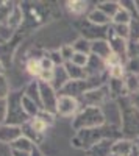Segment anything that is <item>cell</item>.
Returning a JSON list of instances; mask_svg holds the SVG:
<instances>
[{"label":"cell","mask_w":139,"mask_h":156,"mask_svg":"<svg viewBox=\"0 0 139 156\" xmlns=\"http://www.w3.org/2000/svg\"><path fill=\"white\" fill-rule=\"evenodd\" d=\"M116 137L122 139V133L120 129L111 125H103L98 128H91V129H81L77 131L75 137L72 139V145L77 148H83V150H89L92 148L95 144L102 142L105 139H111V140H117Z\"/></svg>","instance_id":"cell-1"},{"label":"cell","mask_w":139,"mask_h":156,"mask_svg":"<svg viewBox=\"0 0 139 156\" xmlns=\"http://www.w3.org/2000/svg\"><path fill=\"white\" fill-rule=\"evenodd\" d=\"M119 108L122 137L136 140L139 137V109L131 103L130 97L119 98Z\"/></svg>","instance_id":"cell-2"},{"label":"cell","mask_w":139,"mask_h":156,"mask_svg":"<svg viewBox=\"0 0 139 156\" xmlns=\"http://www.w3.org/2000/svg\"><path fill=\"white\" fill-rule=\"evenodd\" d=\"M106 123L103 111L100 106H83L78 114L73 117L72 128L75 131H81V129H91L98 128Z\"/></svg>","instance_id":"cell-3"},{"label":"cell","mask_w":139,"mask_h":156,"mask_svg":"<svg viewBox=\"0 0 139 156\" xmlns=\"http://www.w3.org/2000/svg\"><path fill=\"white\" fill-rule=\"evenodd\" d=\"M22 94L23 92H12V94L8 95V98H6V101H8V114H6L5 125L22 126L27 122H30V117L22 109V103H20Z\"/></svg>","instance_id":"cell-4"},{"label":"cell","mask_w":139,"mask_h":156,"mask_svg":"<svg viewBox=\"0 0 139 156\" xmlns=\"http://www.w3.org/2000/svg\"><path fill=\"white\" fill-rule=\"evenodd\" d=\"M80 109H81V106L77 98H73L70 95H64V94H58V100H56V114L58 115L75 117Z\"/></svg>","instance_id":"cell-5"},{"label":"cell","mask_w":139,"mask_h":156,"mask_svg":"<svg viewBox=\"0 0 139 156\" xmlns=\"http://www.w3.org/2000/svg\"><path fill=\"white\" fill-rule=\"evenodd\" d=\"M108 100H109V92H108V86L106 84L100 86L97 89H92V90H89V92H86L83 97L78 98L80 106H81V103L84 106H102L103 103H106Z\"/></svg>","instance_id":"cell-6"},{"label":"cell","mask_w":139,"mask_h":156,"mask_svg":"<svg viewBox=\"0 0 139 156\" xmlns=\"http://www.w3.org/2000/svg\"><path fill=\"white\" fill-rule=\"evenodd\" d=\"M37 81H39V80H37ZM39 92H41V101H42V111L56 114L58 94H56V90L52 87V84L39 81Z\"/></svg>","instance_id":"cell-7"},{"label":"cell","mask_w":139,"mask_h":156,"mask_svg":"<svg viewBox=\"0 0 139 156\" xmlns=\"http://www.w3.org/2000/svg\"><path fill=\"white\" fill-rule=\"evenodd\" d=\"M111 153L117 154V156H139V147L136 144V140L122 137L112 144Z\"/></svg>","instance_id":"cell-8"},{"label":"cell","mask_w":139,"mask_h":156,"mask_svg":"<svg viewBox=\"0 0 139 156\" xmlns=\"http://www.w3.org/2000/svg\"><path fill=\"white\" fill-rule=\"evenodd\" d=\"M22 136V128L20 126H12V125H0V142L3 144H12Z\"/></svg>","instance_id":"cell-9"},{"label":"cell","mask_w":139,"mask_h":156,"mask_svg":"<svg viewBox=\"0 0 139 156\" xmlns=\"http://www.w3.org/2000/svg\"><path fill=\"white\" fill-rule=\"evenodd\" d=\"M112 53L111 51V47H109V42L106 39H97V41H91V55L100 58L106 61L109 58V55Z\"/></svg>","instance_id":"cell-10"},{"label":"cell","mask_w":139,"mask_h":156,"mask_svg":"<svg viewBox=\"0 0 139 156\" xmlns=\"http://www.w3.org/2000/svg\"><path fill=\"white\" fill-rule=\"evenodd\" d=\"M84 69L87 72V76H100L102 73L108 72L105 61L97 58V56H94V55H89V61H87Z\"/></svg>","instance_id":"cell-11"},{"label":"cell","mask_w":139,"mask_h":156,"mask_svg":"<svg viewBox=\"0 0 139 156\" xmlns=\"http://www.w3.org/2000/svg\"><path fill=\"white\" fill-rule=\"evenodd\" d=\"M106 86H108L109 97H111L112 100H116V98H123V97L128 95L123 80H114V78H108Z\"/></svg>","instance_id":"cell-12"},{"label":"cell","mask_w":139,"mask_h":156,"mask_svg":"<svg viewBox=\"0 0 139 156\" xmlns=\"http://www.w3.org/2000/svg\"><path fill=\"white\" fill-rule=\"evenodd\" d=\"M69 81H70V78H69L64 66H58V67L53 69V80H52L50 84H52V87L56 90V92H59V90L64 87Z\"/></svg>","instance_id":"cell-13"},{"label":"cell","mask_w":139,"mask_h":156,"mask_svg":"<svg viewBox=\"0 0 139 156\" xmlns=\"http://www.w3.org/2000/svg\"><path fill=\"white\" fill-rule=\"evenodd\" d=\"M87 22H91L94 25H97V27H109V25L112 23L111 17H108L103 11H100L98 8L92 9L89 14H87Z\"/></svg>","instance_id":"cell-14"},{"label":"cell","mask_w":139,"mask_h":156,"mask_svg":"<svg viewBox=\"0 0 139 156\" xmlns=\"http://www.w3.org/2000/svg\"><path fill=\"white\" fill-rule=\"evenodd\" d=\"M116 140H111V139H105L102 142L95 144L92 148H89V156H109L111 154V148H112V144Z\"/></svg>","instance_id":"cell-15"},{"label":"cell","mask_w":139,"mask_h":156,"mask_svg":"<svg viewBox=\"0 0 139 156\" xmlns=\"http://www.w3.org/2000/svg\"><path fill=\"white\" fill-rule=\"evenodd\" d=\"M64 69H66V72H67V75H69V78L72 81H80V80H86V78H89V76H87L86 69L75 66V64H72L70 61L64 62Z\"/></svg>","instance_id":"cell-16"},{"label":"cell","mask_w":139,"mask_h":156,"mask_svg":"<svg viewBox=\"0 0 139 156\" xmlns=\"http://www.w3.org/2000/svg\"><path fill=\"white\" fill-rule=\"evenodd\" d=\"M133 17H137V16H134L128 8H125V6L120 5L119 11L116 12V16L112 17V23L114 25H130Z\"/></svg>","instance_id":"cell-17"},{"label":"cell","mask_w":139,"mask_h":156,"mask_svg":"<svg viewBox=\"0 0 139 156\" xmlns=\"http://www.w3.org/2000/svg\"><path fill=\"white\" fill-rule=\"evenodd\" d=\"M25 95H27L30 100H33L37 106H39V109H42V101H41V92H39V81H31L27 84V87H25Z\"/></svg>","instance_id":"cell-18"},{"label":"cell","mask_w":139,"mask_h":156,"mask_svg":"<svg viewBox=\"0 0 139 156\" xmlns=\"http://www.w3.org/2000/svg\"><path fill=\"white\" fill-rule=\"evenodd\" d=\"M20 103H22V109L25 111V114H27L30 119H33V117H36L37 114H39V106L36 105V103L33 100H30L25 94H22V98H20Z\"/></svg>","instance_id":"cell-19"},{"label":"cell","mask_w":139,"mask_h":156,"mask_svg":"<svg viewBox=\"0 0 139 156\" xmlns=\"http://www.w3.org/2000/svg\"><path fill=\"white\" fill-rule=\"evenodd\" d=\"M9 147H11V150H20V151H25V153H31V150L36 145L25 136H20L17 140H14L12 144H9Z\"/></svg>","instance_id":"cell-20"},{"label":"cell","mask_w":139,"mask_h":156,"mask_svg":"<svg viewBox=\"0 0 139 156\" xmlns=\"http://www.w3.org/2000/svg\"><path fill=\"white\" fill-rule=\"evenodd\" d=\"M20 128H22V136H25L27 139H30V140L33 142L34 145H37V144H41V142H42V139H44V134L36 133L34 129L30 126V123H28V122L25 123V125H22Z\"/></svg>","instance_id":"cell-21"},{"label":"cell","mask_w":139,"mask_h":156,"mask_svg":"<svg viewBox=\"0 0 139 156\" xmlns=\"http://www.w3.org/2000/svg\"><path fill=\"white\" fill-rule=\"evenodd\" d=\"M100 11H103L105 14L108 16V17H111V20H112V17L116 16V12L119 11V8H120V2H102V3H98V6H97Z\"/></svg>","instance_id":"cell-22"},{"label":"cell","mask_w":139,"mask_h":156,"mask_svg":"<svg viewBox=\"0 0 139 156\" xmlns=\"http://www.w3.org/2000/svg\"><path fill=\"white\" fill-rule=\"evenodd\" d=\"M75 53H84V55H91V41L86 37H78L77 41L72 44Z\"/></svg>","instance_id":"cell-23"},{"label":"cell","mask_w":139,"mask_h":156,"mask_svg":"<svg viewBox=\"0 0 139 156\" xmlns=\"http://www.w3.org/2000/svg\"><path fill=\"white\" fill-rule=\"evenodd\" d=\"M25 69H27V72H28L31 76L37 78V76L41 75V72H42L41 58H30V59L27 61V66H25Z\"/></svg>","instance_id":"cell-24"},{"label":"cell","mask_w":139,"mask_h":156,"mask_svg":"<svg viewBox=\"0 0 139 156\" xmlns=\"http://www.w3.org/2000/svg\"><path fill=\"white\" fill-rule=\"evenodd\" d=\"M22 19H23V16H22V6H14V9H12L11 16L8 19L6 27H11V28L19 27V25L22 23Z\"/></svg>","instance_id":"cell-25"},{"label":"cell","mask_w":139,"mask_h":156,"mask_svg":"<svg viewBox=\"0 0 139 156\" xmlns=\"http://www.w3.org/2000/svg\"><path fill=\"white\" fill-rule=\"evenodd\" d=\"M67 8L70 12L73 14H83L87 9V2H81V0H72V2H67Z\"/></svg>","instance_id":"cell-26"},{"label":"cell","mask_w":139,"mask_h":156,"mask_svg":"<svg viewBox=\"0 0 139 156\" xmlns=\"http://www.w3.org/2000/svg\"><path fill=\"white\" fill-rule=\"evenodd\" d=\"M111 28H112V31H114L116 36L125 39V41L130 39V27L128 25H114V23H111Z\"/></svg>","instance_id":"cell-27"},{"label":"cell","mask_w":139,"mask_h":156,"mask_svg":"<svg viewBox=\"0 0 139 156\" xmlns=\"http://www.w3.org/2000/svg\"><path fill=\"white\" fill-rule=\"evenodd\" d=\"M130 39L131 42H139V17H133V20L130 22Z\"/></svg>","instance_id":"cell-28"},{"label":"cell","mask_w":139,"mask_h":156,"mask_svg":"<svg viewBox=\"0 0 139 156\" xmlns=\"http://www.w3.org/2000/svg\"><path fill=\"white\" fill-rule=\"evenodd\" d=\"M30 126L34 129L36 133H39V134H44L45 131H47V128H48V125L45 123V122H42L39 117H33V119H30Z\"/></svg>","instance_id":"cell-29"},{"label":"cell","mask_w":139,"mask_h":156,"mask_svg":"<svg viewBox=\"0 0 139 156\" xmlns=\"http://www.w3.org/2000/svg\"><path fill=\"white\" fill-rule=\"evenodd\" d=\"M58 50H59V53H61L62 59H64V62H69V61L72 59V56L75 55V50H73L72 44H70V45H69V44H66V45H61Z\"/></svg>","instance_id":"cell-30"},{"label":"cell","mask_w":139,"mask_h":156,"mask_svg":"<svg viewBox=\"0 0 139 156\" xmlns=\"http://www.w3.org/2000/svg\"><path fill=\"white\" fill-rule=\"evenodd\" d=\"M9 94V81L3 73H0V98H8Z\"/></svg>","instance_id":"cell-31"},{"label":"cell","mask_w":139,"mask_h":156,"mask_svg":"<svg viewBox=\"0 0 139 156\" xmlns=\"http://www.w3.org/2000/svg\"><path fill=\"white\" fill-rule=\"evenodd\" d=\"M87 61H89V55H84V53H75L70 59L72 64H75V66H78V67H86V64Z\"/></svg>","instance_id":"cell-32"},{"label":"cell","mask_w":139,"mask_h":156,"mask_svg":"<svg viewBox=\"0 0 139 156\" xmlns=\"http://www.w3.org/2000/svg\"><path fill=\"white\" fill-rule=\"evenodd\" d=\"M125 70H127V73L139 75V58L128 59V61H127V64H125Z\"/></svg>","instance_id":"cell-33"},{"label":"cell","mask_w":139,"mask_h":156,"mask_svg":"<svg viewBox=\"0 0 139 156\" xmlns=\"http://www.w3.org/2000/svg\"><path fill=\"white\" fill-rule=\"evenodd\" d=\"M45 55L50 58V61L55 64V67L64 66V59H62V56H61V53H59V50H52V51H48V53H45Z\"/></svg>","instance_id":"cell-34"},{"label":"cell","mask_w":139,"mask_h":156,"mask_svg":"<svg viewBox=\"0 0 139 156\" xmlns=\"http://www.w3.org/2000/svg\"><path fill=\"white\" fill-rule=\"evenodd\" d=\"M8 114V101L6 98H0V125H3Z\"/></svg>","instance_id":"cell-35"},{"label":"cell","mask_w":139,"mask_h":156,"mask_svg":"<svg viewBox=\"0 0 139 156\" xmlns=\"http://www.w3.org/2000/svg\"><path fill=\"white\" fill-rule=\"evenodd\" d=\"M36 117H39V119H41L42 122H45L48 126L55 122V114H52V112H47V111H42V109L39 111V114H37Z\"/></svg>","instance_id":"cell-36"},{"label":"cell","mask_w":139,"mask_h":156,"mask_svg":"<svg viewBox=\"0 0 139 156\" xmlns=\"http://www.w3.org/2000/svg\"><path fill=\"white\" fill-rule=\"evenodd\" d=\"M130 100H131V103H133V105L139 109V90H137V92L136 94H133L131 97H130Z\"/></svg>","instance_id":"cell-37"},{"label":"cell","mask_w":139,"mask_h":156,"mask_svg":"<svg viewBox=\"0 0 139 156\" xmlns=\"http://www.w3.org/2000/svg\"><path fill=\"white\" fill-rule=\"evenodd\" d=\"M12 156H30V153H25V151H20V150H11Z\"/></svg>","instance_id":"cell-38"},{"label":"cell","mask_w":139,"mask_h":156,"mask_svg":"<svg viewBox=\"0 0 139 156\" xmlns=\"http://www.w3.org/2000/svg\"><path fill=\"white\" fill-rule=\"evenodd\" d=\"M30 156H44L41 151H39V148H37V147H34L33 150H31V153H30Z\"/></svg>","instance_id":"cell-39"},{"label":"cell","mask_w":139,"mask_h":156,"mask_svg":"<svg viewBox=\"0 0 139 156\" xmlns=\"http://www.w3.org/2000/svg\"><path fill=\"white\" fill-rule=\"evenodd\" d=\"M134 6H136V12H137V16H139V0H137V2H134Z\"/></svg>","instance_id":"cell-40"},{"label":"cell","mask_w":139,"mask_h":156,"mask_svg":"<svg viewBox=\"0 0 139 156\" xmlns=\"http://www.w3.org/2000/svg\"><path fill=\"white\" fill-rule=\"evenodd\" d=\"M136 144H137V147H139V137L136 139Z\"/></svg>","instance_id":"cell-41"},{"label":"cell","mask_w":139,"mask_h":156,"mask_svg":"<svg viewBox=\"0 0 139 156\" xmlns=\"http://www.w3.org/2000/svg\"><path fill=\"white\" fill-rule=\"evenodd\" d=\"M109 156H117V154H112V153H111V154H109Z\"/></svg>","instance_id":"cell-42"}]
</instances>
